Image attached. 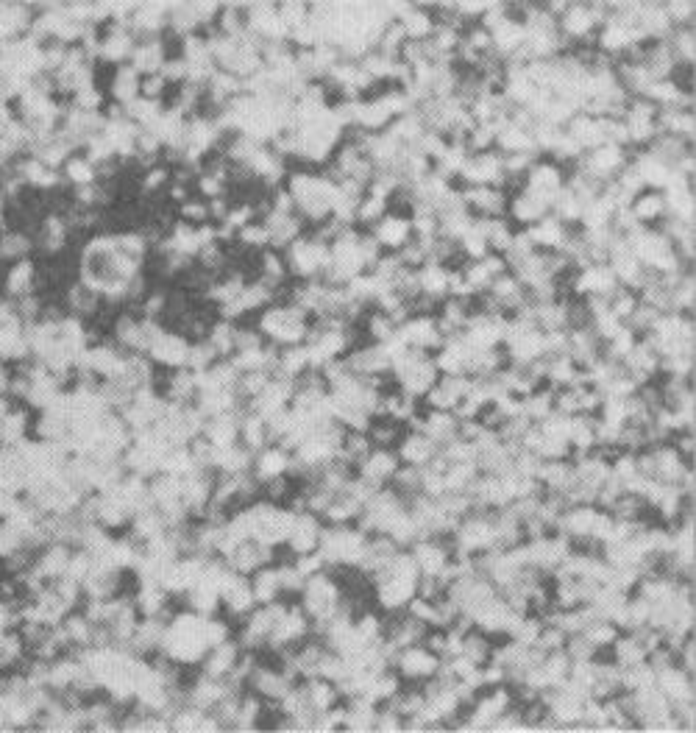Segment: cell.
Returning <instances> with one entry per match:
<instances>
[{"mask_svg":"<svg viewBox=\"0 0 696 733\" xmlns=\"http://www.w3.org/2000/svg\"><path fill=\"white\" fill-rule=\"evenodd\" d=\"M393 669L401 675V681H415L424 683L429 678H435L440 669V655H435L424 642L410 644V647H401L393 661Z\"/></svg>","mask_w":696,"mask_h":733,"instance_id":"obj_5","label":"cell"},{"mask_svg":"<svg viewBox=\"0 0 696 733\" xmlns=\"http://www.w3.org/2000/svg\"><path fill=\"white\" fill-rule=\"evenodd\" d=\"M168 62V51H165V42L159 37L151 40H137L134 51H131L129 65L140 73V76H154L162 70V65Z\"/></svg>","mask_w":696,"mask_h":733,"instance_id":"obj_12","label":"cell"},{"mask_svg":"<svg viewBox=\"0 0 696 733\" xmlns=\"http://www.w3.org/2000/svg\"><path fill=\"white\" fill-rule=\"evenodd\" d=\"M142 95V76L131 65L115 67V76L109 81V98L112 104L126 109L131 101H137Z\"/></svg>","mask_w":696,"mask_h":733,"instance_id":"obj_13","label":"cell"},{"mask_svg":"<svg viewBox=\"0 0 696 733\" xmlns=\"http://www.w3.org/2000/svg\"><path fill=\"white\" fill-rule=\"evenodd\" d=\"M371 235L382 246V251H401L413 240V221H410V215H401V212L390 210L371 229Z\"/></svg>","mask_w":696,"mask_h":733,"instance_id":"obj_8","label":"cell"},{"mask_svg":"<svg viewBox=\"0 0 696 733\" xmlns=\"http://www.w3.org/2000/svg\"><path fill=\"white\" fill-rule=\"evenodd\" d=\"M34 285H37V265L31 257L26 260L12 262V268L6 271V279H3V290H6V299L9 302H20L34 293Z\"/></svg>","mask_w":696,"mask_h":733,"instance_id":"obj_11","label":"cell"},{"mask_svg":"<svg viewBox=\"0 0 696 733\" xmlns=\"http://www.w3.org/2000/svg\"><path fill=\"white\" fill-rule=\"evenodd\" d=\"M257 329L262 332V338L284 349V346H298V343H307L310 335V315L304 313L301 307L293 302L287 304H268L265 310H259Z\"/></svg>","mask_w":696,"mask_h":733,"instance_id":"obj_2","label":"cell"},{"mask_svg":"<svg viewBox=\"0 0 696 733\" xmlns=\"http://www.w3.org/2000/svg\"><path fill=\"white\" fill-rule=\"evenodd\" d=\"M168 81L162 79V73L154 76H142V98H151V101H162L165 92H168Z\"/></svg>","mask_w":696,"mask_h":733,"instance_id":"obj_28","label":"cell"},{"mask_svg":"<svg viewBox=\"0 0 696 733\" xmlns=\"http://www.w3.org/2000/svg\"><path fill=\"white\" fill-rule=\"evenodd\" d=\"M70 106H73V109H81V112H104V92L98 90V87L76 92V95L70 98Z\"/></svg>","mask_w":696,"mask_h":733,"instance_id":"obj_27","label":"cell"},{"mask_svg":"<svg viewBox=\"0 0 696 733\" xmlns=\"http://www.w3.org/2000/svg\"><path fill=\"white\" fill-rule=\"evenodd\" d=\"M234 240H237L240 246H245V249H254V251L271 249V235H268V229H265V223L262 221H254V223H248V226H243V229L237 232Z\"/></svg>","mask_w":696,"mask_h":733,"instance_id":"obj_23","label":"cell"},{"mask_svg":"<svg viewBox=\"0 0 696 733\" xmlns=\"http://www.w3.org/2000/svg\"><path fill=\"white\" fill-rule=\"evenodd\" d=\"M67 310H70V315H76V318H87V315H95L98 310H101V296L95 293L92 288H87V285H81V282H76L73 288L67 290Z\"/></svg>","mask_w":696,"mask_h":733,"instance_id":"obj_20","label":"cell"},{"mask_svg":"<svg viewBox=\"0 0 696 733\" xmlns=\"http://www.w3.org/2000/svg\"><path fill=\"white\" fill-rule=\"evenodd\" d=\"M248 583H251V591H254V600L257 605H268V603H276V600H282V580H279V566H262L257 569L254 575L248 577Z\"/></svg>","mask_w":696,"mask_h":733,"instance_id":"obj_14","label":"cell"},{"mask_svg":"<svg viewBox=\"0 0 696 733\" xmlns=\"http://www.w3.org/2000/svg\"><path fill=\"white\" fill-rule=\"evenodd\" d=\"M62 182L65 184H73V187H90V184H98L101 179V171H98V165L90 162V159L84 157L81 151H76L73 157H67V162L62 165Z\"/></svg>","mask_w":696,"mask_h":733,"instance_id":"obj_17","label":"cell"},{"mask_svg":"<svg viewBox=\"0 0 696 733\" xmlns=\"http://www.w3.org/2000/svg\"><path fill=\"white\" fill-rule=\"evenodd\" d=\"M179 221L190 223V226H204L209 223V204L204 198H187L179 204Z\"/></svg>","mask_w":696,"mask_h":733,"instance_id":"obj_25","label":"cell"},{"mask_svg":"<svg viewBox=\"0 0 696 733\" xmlns=\"http://www.w3.org/2000/svg\"><path fill=\"white\" fill-rule=\"evenodd\" d=\"M243 647L240 642H234V639H226V642L215 644L207 655H204V661H201V675H209V678H229L237 664H240V658H243Z\"/></svg>","mask_w":696,"mask_h":733,"instance_id":"obj_10","label":"cell"},{"mask_svg":"<svg viewBox=\"0 0 696 733\" xmlns=\"http://www.w3.org/2000/svg\"><path fill=\"white\" fill-rule=\"evenodd\" d=\"M207 619L209 616L195 614V611H181V614L168 616L159 653L165 655L168 661H173L176 667L201 664L204 655L212 650Z\"/></svg>","mask_w":696,"mask_h":733,"instance_id":"obj_1","label":"cell"},{"mask_svg":"<svg viewBox=\"0 0 696 733\" xmlns=\"http://www.w3.org/2000/svg\"><path fill=\"white\" fill-rule=\"evenodd\" d=\"M6 201H9V198L0 193V223H3V218H6Z\"/></svg>","mask_w":696,"mask_h":733,"instance_id":"obj_30","label":"cell"},{"mask_svg":"<svg viewBox=\"0 0 696 733\" xmlns=\"http://www.w3.org/2000/svg\"><path fill=\"white\" fill-rule=\"evenodd\" d=\"M223 561L229 563V569L237 572V575L251 577L257 569L273 563V547H265V544H259L254 538H248V541H240Z\"/></svg>","mask_w":696,"mask_h":733,"instance_id":"obj_9","label":"cell"},{"mask_svg":"<svg viewBox=\"0 0 696 733\" xmlns=\"http://www.w3.org/2000/svg\"><path fill=\"white\" fill-rule=\"evenodd\" d=\"M507 215L527 229V226H535L538 221H543V218L549 215V207H546L543 201H538L535 196H529L524 190H518L516 196L510 198V204H507Z\"/></svg>","mask_w":696,"mask_h":733,"instance_id":"obj_16","label":"cell"},{"mask_svg":"<svg viewBox=\"0 0 696 733\" xmlns=\"http://www.w3.org/2000/svg\"><path fill=\"white\" fill-rule=\"evenodd\" d=\"M630 212L641 226H652L666 218V198L660 190H644L630 201Z\"/></svg>","mask_w":696,"mask_h":733,"instance_id":"obj_15","label":"cell"},{"mask_svg":"<svg viewBox=\"0 0 696 733\" xmlns=\"http://www.w3.org/2000/svg\"><path fill=\"white\" fill-rule=\"evenodd\" d=\"M34 249V240L26 232H3L0 235V260L6 262H17L26 260L28 254Z\"/></svg>","mask_w":696,"mask_h":733,"instance_id":"obj_21","label":"cell"},{"mask_svg":"<svg viewBox=\"0 0 696 733\" xmlns=\"http://www.w3.org/2000/svg\"><path fill=\"white\" fill-rule=\"evenodd\" d=\"M293 469V452L284 449L279 444L262 446L259 452H254V463H251V477L259 485L268 483V480H279V477H290Z\"/></svg>","mask_w":696,"mask_h":733,"instance_id":"obj_7","label":"cell"},{"mask_svg":"<svg viewBox=\"0 0 696 733\" xmlns=\"http://www.w3.org/2000/svg\"><path fill=\"white\" fill-rule=\"evenodd\" d=\"M190 349H193V341H190L187 335H181V332H170V329H162L154 341H151L145 357H148L154 366L176 371V368H187Z\"/></svg>","mask_w":696,"mask_h":733,"instance_id":"obj_6","label":"cell"},{"mask_svg":"<svg viewBox=\"0 0 696 733\" xmlns=\"http://www.w3.org/2000/svg\"><path fill=\"white\" fill-rule=\"evenodd\" d=\"M14 625H20V619H17V614H14V608L6 603V600H0V636H3V633H9Z\"/></svg>","mask_w":696,"mask_h":733,"instance_id":"obj_29","label":"cell"},{"mask_svg":"<svg viewBox=\"0 0 696 733\" xmlns=\"http://www.w3.org/2000/svg\"><path fill=\"white\" fill-rule=\"evenodd\" d=\"M340 603H343L340 586H337L335 577L329 575L326 569L304 580V589H301V611L310 616L312 633H318V630L335 616Z\"/></svg>","mask_w":696,"mask_h":733,"instance_id":"obj_3","label":"cell"},{"mask_svg":"<svg viewBox=\"0 0 696 733\" xmlns=\"http://www.w3.org/2000/svg\"><path fill=\"white\" fill-rule=\"evenodd\" d=\"M28 441V413L26 410H9L0 421V446L14 449V446Z\"/></svg>","mask_w":696,"mask_h":733,"instance_id":"obj_19","label":"cell"},{"mask_svg":"<svg viewBox=\"0 0 696 733\" xmlns=\"http://www.w3.org/2000/svg\"><path fill=\"white\" fill-rule=\"evenodd\" d=\"M67 237H70V221L65 215H48L42 221V229H39V243L42 249L48 254H59L62 249H67Z\"/></svg>","mask_w":696,"mask_h":733,"instance_id":"obj_18","label":"cell"},{"mask_svg":"<svg viewBox=\"0 0 696 733\" xmlns=\"http://www.w3.org/2000/svg\"><path fill=\"white\" fill-rule=\"evenodd\" d=\"M170 182H173V173L165 165H151V168H145V176H142V190L159 193V190L170 187Z\"/></svg>","mask_w":696,"mask_h":733,"instance_id":"obj_26","label":"cell"},{"mask_svg":"<svg viewBox=\"0 0 696 733\" xmlns=\"http://www.w3.org/2000/svg\"><path fill=\"white\" fill-rule=\"evenodd\" d=\"M387 212H390V204H387V201H382V198H374V196H365L360 201V207H357V223L365 226V229L371 232L376 223L385 218Z\"/></svg>","mask_w":696,"mask_h":733,"instance_id":"obj_22","label":"cell"},{"mask_svg":"<svg viewBox=\"0 0 696 733\" xmlns=\"http://www.w3.org/2000/svg\"><path fill=\"white\" fill-rule=\"evenodd\" d=\"M368 335H371V341L374 343H387L396 332H399V324L390 318L387 313H382V310H374V313L368 315Z\"/></svg>","mask_w":696,"mask_h":733,"instance_id":"obj_24","label":"cell"},{"mask_svg":"<svg viewBox=\"0 0 696 733\" xmlns=\"http://www.w3.org/2000/svg\"><path fill=\"white\" fill-rule=\"evenodd\" d=\"M284 262H287V274L296 276L301 282L321 279L332 262V251H329V243L318 235H301L284 249Z\"/></svg>","mask_w":696,"mask_h":733,"instance_id":"obj_4","label":"cell"}]
</instances>
